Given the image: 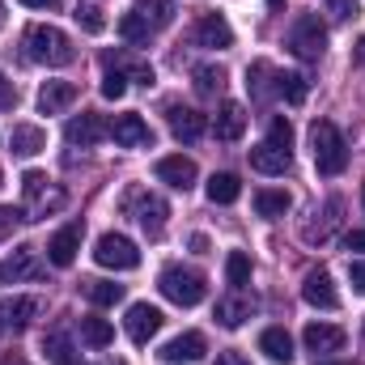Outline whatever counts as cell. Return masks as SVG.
I'll use <instances>...</instances> for the list:
<instances>
[{"instance_id": "49", "label": "cell", "mask_w": 365, "mask_h": 365, "mask_svg": "<svg viewBox=\"0 0 365 365\" xmlns=\"http://www.w3.org/2000/svg\"><path fill=\"white\" fill-rule=\"evenodd\" d=\"M21 4H26V9H56L60 0H21Z\"/></svg>"}, {"instance_id": "56", "label": "cell", "mask_w": 365, "mask_h": 365, "mask_svg": "<svg viewBox=\"0 0 365 365\" xmlns=\"http://www.w3.org/2000/svg\"><path fill=\"white\" fill-rule=\"evenodd\" d=\"M0 182H4V175H0Z\"/></svg>"}, {"instance_id": "14", "label": "cell", "mask_w": 365, "mask_h": 365, "mask_svg": "<svg viewBox=\"0 0 365 365\" xmlns=\"http://www.w3.org/2000/svg\"><path fill=\"white\" fill-rule=\"evenodd\" d=\"M195 43L225 51V47H234V30H230V21H225L221 13H200V21H195Z\"/></svg>"}, {"instance_id": "5", "label": "cell", "mask_w": 365, "mask_h": 365, "mask_svg": "<svg viewBox=\"0 0 365 365\" xmlns=\"http://www.w3.org/2000/svg\"><path fill=\"white\" fill-rule=\"evenodd\" d=\"M93 259H98L102 268H115V272L140 268V251H136V242L123 238V234H102V238L93 242Z\"/></svg>"}, {"instance_id": "20", "label": "cell", "mask_w": 365, "mask_h": 365, "mask_svg": "<svg viewBox=\"0 0 365 365\" xmlns=\"http://www.w3.org/2000/svg\"><path fill=\"white\" fill-rule=\"evenodd\" d=\"M340 212H344V200H327V204H323V212L314 208V221L302 230V234H306V242H327V238H331V230L340 225Z\"/></svg>"}, {"instance_id": "41", "label": "cell", "mask_w": 365, "mask_h": 365, "mask_svg": "<svg viewBox=\"0 0 365 365\" xmlns=\"http://www.w3.org/2000/svg\"><path fill=\"white\" fill-rule=\"evenodd\" d=\"M21 221H30L21 208H13V204H0V238H9V234L21 225Z\"/></svg>"}, {"instance_id": "37", "label": "cell", "mask_w": 365, "mask_h": 365, "mask_svg": "<svg viewBox=\"0 0 365 365\" xmlns=\"http://www.w3.org/2000/svg\"><path fill=\"white\" fill-rule=\"evenodd\" d=\"M119 34H123L128 43H149V38H153V26H149L140 13H123V17H119Z\"/></svg>"}, {"instance_id": "50", "label": "cell", "mask_w": 365, "mask_h": 365, "mask_svg": "<svg viewBox=\"0 0 365 365\" xmlns=\"http://www.w3.org/2000/svg\"><path fill=\"white\" fill-rule=\"evenodd\" d=\"M353 60H357V64H361V68H365V34H361V38H357V47H353Z\"/></svg>"}, {"instance_id": "22", "label": "cell", "mask_w": 365, "mask_h": 365, "mask_svg": "<svg viewBox=\"0 0 365 365\" xmlns=\"http://www.w3.org/2000/svg\"><path fill=\"white\" fill-rule=\"evenodd\" d=\"M77 102V86L73 81H47L43 90H38V110L43 115H60V110H68Z\"/></svg>"}, {"instance_id": "29", "label": "cell", "mask_w": 365, "mask_h": 365, "mask_svg": "<svg viewBox=\"0 0 365 365\" xmlns=\"http://www.w3.org/2000/svg\"><path fill=\"white\" fill-rule=\"evenodd\" d=\"M276 93L289 102V106H302L306 93H310V81L302 73H276Z\"/></svg>"}, {"instance_id": "40", "label": "cell", "mask_w": 365, "mask_h": 365, "mask_svg": "<svg viewBox=\"0 0 365 365\" xmlns=\"http://www.w3.org/2000/svg\"><path fill=\"white\" fill-rule=\"evenodd\" d=\"M268 140H272L276 149H293V123L276 115L272 123H268Z\"/></svg>"}, {"instance_id": "10", "label": "cell", "mask_w": 365, "mask_h": 365, "mask_svg": "<svg viewBox=\"0 0 365 365\" xmlns=\"http://www.w3.org/2000/svg\"><path fill=\"white\" fill-rule=\"evenodd\" d=\"M81 234H86L81 221H68L64 230H56V234L47 238V259H51L56 268H68V264L77 259V251H81Z\"/></svg>"}, {"instance_id": "51", "label": "cell", "mask_w": 365, "mask_h": 365, "mask_svg": "<svg viewBox=\"0 0 365 365\" xmlns=\"http://www.w3.org/2000/svg\"><path fill=\"white\" fill-rule=\"evenodd\" d=\"M0 365H30V361H26V357H4Z\"/></svg>"}, {"instance_id": "35", "label": "cell", "mask_w": 365, "mask_h": 365, "mask_svg": "<svg viewBox=\"0 0 365 365\" xmlns=\"http://www.w3.org/2000/svg\"><path fill=\"white\" fill-rule=\"evenodd\" d=\"M86 297L93 306H115V302H123V284H115V280H86Z\"/></svg>"}, {"instance_id": "25", "label": "cell", "mask_w": 365, "mask_h": 365, "mask_svg": "<svg viewBox=\"0 0 365 365\" xmlns=\"http://www.w3.org/2000/svg\"><path fill=\"white\" fill-rule=\"evenodd\" d=\"M38 310H43V302H38V297H13V302H9V310H4V327L26 331V327L38 319Z\"/></svg>"}, {"instance_id": "1", "label": "cell", "mask_w": 365, "mask_h": 365, "mask_svg": "<svg viewBox=\"0 0 365 365\" xmlns=\"http://www.w3.org/2000/svg\"><path fill=\"white\" fill-rule=\"evenodd\" d=\"M310 149H314V170L327 175V179L349 166V145H344L340 128L327 123V119H314V128H310Z\"/></svg>"}, {"instance_id": "6", "label": "cell", "mask_w": 365, "mask_h": 365, "mask_svg": "<svg viewBox=\"0 0 365 365\" xmlns=\"http://www.w3.org/2000/svg\"><path fill=\"white\" fill-rule=\"evenodd\" d=\"M64 136H68V145L93 149L98 140H106V136H110V123H106V115H98V110H81V115H73V119H68Z\"/></svg>"}, {"instance_id": "53", "label": "cell", "mask_w": 365, "mask_h": 365, "mask_svg": "<svg viewBox=\"0 0 365 365\" xmlns=\"http://www.w3.org/2000/svg\"><path fill=\"white\" fill-rule=\"evenodd\" d=\"M314 365H336V361H314ZM344 365H349V361H344Z\"/></svg>"}, {"instance_id": "23", "label": "cell", "mask_w": 365, "mask_h": 365, "mask_svg": "<svg viewBox=\"0 0 365 365\" xmlns=\"http://www.w3.org/2000/svg\"><path fill=\"white\" fill-rule=\"evenodd\" d=\"M9 149H13L17 158H34V153H43V149H47V132H43V128H34V123H17V128H13V136H9Z\"/></svg>"}, {"instance_id": "26", "label": "cell", "mask_w": 365, "mask_h": 365, "mask_svg": "<svg viewBox=\"0 0 365 365\" xmlns=\"http://www.w3.org/2000/svg\"><path fill=\"white\" fill-rule=\"evenodd\" d=\"M259 353L268 357V361H293V340H289V331L284 327H268L264 336H259Z\"/></svg>"}, {"instance_id": "3", "label": "cell", "mask_w": 365, "mask_h": 365, "mask_svg": "<svg viewBox=\"0 0 365 365\" xmlns=\"http://www.w3.org/2000/svg\"><path fill=\"white\" fill-rule=\"evenodd\" d=\"M158 289H162V297L166 302H175V306H200L204 302V293H208V280L200 272H191V268H166V272L158 276Z\"/></svg>"}, {"instance_id": "9", "label": "cell", "mask_w": 365, "mask_h": 365, "mask_svg": "<svg viewBox=\"0 0 365 365\" xmlns=\"http://www.w3.org/2000/svg\"><path fill=\"white\" fill-rule=\"evenodd\" d=\"M110 140L123 149H153V132L140 115H115L110 119Z\"/></svg>"}, {"instance_id": "15", "label": "cell", "mask_w": 365, "mask_h": 365, "mask_svg": "<svg viewBox=\"0 0 365 365\" xmlns=\"http://www.w3.org/2000/svg\"><path fill=\"white\" fill-rule=\"evenodd\" d=\"M132 204H136V221H140V230H145L149 238H162V234H166V217H170L166 200H158V195H136Z\"/></svg>"}, {"instance_id": "46", "label": "cell", "mask_w": 365, "mask_h": 365, "mask_svg": "<svg viewBox=\"0 0 365 365\" xmlns=\"http://www.w3.org/2000/svg\"><path fill=\"white\" fill-rule=\"evenodd\" d=\"M344 247H349V251H365V230H353V234L344 238Z\"/></svg>"}, {"instance_id": "36", "label": "cell", "mask_w": 365, "mask_h": 365, "mask_svg": "<svg viewBox=\"0 0 365 365\" xmlns=\"http://www.w3.org/2000/svg\"><path fill=\"white\" fill-rule=\"evenodd\" d=\"M47 357H51V365H86L81 361V353H73V344H68L64 331L47 336Z\"/></svg>"}, {"instance_id": "30", "label": "cell", "mask_w": 365, "mask_h": 365, "mask_svg": "<svg viewBox=\"0 0 365 365\" xmlns=\"http://www.w3.org/2000/svg\"><path fill=\"white\" fill-rule=\"evenodd\" d=\"M238 195H242L238 175H225V170H221V175H212V179H208V200H212V204H234Z\"/></svg>"}, {"instance_id": "24", "label": "cell", "mask_w": 365, "mask_h": 365, "mask_svg": "<svg viewBox=\"0 0 365 365\" xmlns=\"http://www.w3.org/2000/svg\"><path fill=\"white\" fill-rule=\"evenodd\" d=\"M212 128H217V140H238V136L247 132V110H242L238 102H221Z\"/></svg>"}, {"instance_id": "11", "label": "cell", "mask_w": 365, "mask_h": 365, "mask_svg": "<svg viewBox=\"0 0 365 365\" xmlns=\"http://www.w3.org/2000/svg\"><path fill=\"white\" fill-rule=\"evenodd\" d=\"M302 340H306V349L314 353V361H319V357H331V353H340V349L349 344L344 327H336V323H310Z\"/></svg>"}, {"instance_id": "2", "label": "cell", "mask_w": 365, "mask_h": 365, "mask_svg": "<svg viewBox=\"0 0 365 365\" xmlns=\"http://www.w3.org/2000/svg\"><path fill=\"white\" fill-rule=\"evenodd\" d=\"M26 56L38 60V64L60 68V64H73L77 47H73V38H68L64 30H56V26H30V30H26Z\"/></svg>"}, {"instance_id": "18", "label": "cell", "mask_w": 365, "mask_h": 365, "mask_svg": "<svg viewBox=\"0 0 365 365\" xmlns=\"http://www.w3.org/2000/svg\"><path fill=\"white\" fill-rule=\"evenodd\" d=\"M204 353H208V340H204L200 331H182V336H175V340H170V344H166L158 357H162V361H175V365H179V361H200Z\"/></svg>"}, {"instance_id": "17", "label": "cell", "mask_w": 365, "mask_h": 365, "mask_svg": "<svg viewBox=\"0 0 365 365\" xmlns=\"http://www.w3.org/2000/svg\"><path fill=\"white\" fill-rule=\"evenodd\" d=\"M251 314H255V297H247L242 289H234L230 297L217 302V323H221V327H242Z\"/></svg>"}, {"instance_id": "13", "label": "cell", "mask_w": 365, "mask_h": 365, "mask_svg": "<svg viewBox=\"0 0 365 365\" xmlns=\"http://www.w3.org/2000/svg\"><path fill=\"white\" fill-rule=\"evenodd\" d=\"M166 119H170V132H175V140H200L204 132H208V119L200 115V110H191V106H179V102H170L166 106Z\"/></svg>"}, {"instance_id": "16", "label": "cell", "mask_w": 365, "mask_h": 365, "mask_svg": "<svg viewBox=\"0 0 365 365\" xmlns=\"http://www.w3.org/2000/svg\"><path fill=\"white\" fill-rule=\"evenodd\" d=\"M30 276H43V264L34 259V247H17L0 264V284H17V280H30Z\"/></svg>"}, {"instance_id": "45", "label": "cell", "mask_w": 365, "mask_h": 365, "mask_svg": "<svg viewBox=\"0 0 365 365\" xmlns=\"http://www.w3.org/2000/svg\"><path fill=\"white\" fill-rule=\"evenodd\" d=\"M349 276H353V289H357V293H365V259H357V264L349 268Z\"/></svg>"}, {"instance_id": "48", "label": "cell", "mask_w": 365, "mask_h": 365, "mask_svg": "<svg viewBox=\"0 0 365 365\" xmlns=\"http://www.w3.org/2000/svg\"><path fill=\"white\" fill-rule=\"evenodd\" d=\"M191 251H195V255H204V251H208V238H204V234H195V238H191Z\"/></svg>"}, {"instance_id": "7", "label": "cell", "mask_w": 365, "mask_h": 365, "mask_svg": "<svg viewBox=\"0 0 365 365\" xmlns=\"http://www.w3.org/2000/svg\"><path fill=\"white\" fill-rule=\"evenodd\" d=\"M21 191H26V200H30L34 212H56V208H64V191L51 187V179H47L43 170H26Z\"/></svg>"}, {"instance_id": "39", "label": "cell", "mask_w": 365, "mask_h": 365, "mask_svg": "<svg viewBox=\"0 0 365 365\" xmlns=\"http://www.w3.org/2000/svg\"><path fill=\"white\" fill-rule=\"evenodd\" d=\"M73 17H77V26H81L86 34H102V30H106V21H102V9H98V4H77V9H73Z\"/></svg>"}, {"instance_id": "32", "label": "cell", "mask_w": 365, "mask_h": 365, "mask_svg": "<svg viewBox=\"0 0 365 365\" xmlns=\"http://www.w3.org/2000/svg\"><path fill=\"white\" fill-rule=\"evenodd\" d=\"M289 191H272V187H264V191H255V212L259 217H284L289 212Z\"/></svg>"}, {"instance_id": "27", "label": "cell", "mask_w": 365, "mask_h": 365, "mask_svg": "<svg viewBox=\"0 0 365 365\" xmlns=\"http://www.w3.org/2000/svg\"><path fill=\"white\" fill-rule=\"evenodd\" d=\"M268 81H276V68L268 64V60H255L251 68H247V90H251V98H272L276 86H268Z\"/></svg>"}, {"instance_id": "52", "label": "cell", "mask_w": 365, "mask_h": 365, "mask_svg": "<svg viewBox=\"0 0 365 365\" xmlns=\"http://www.w3.org/2000/svg\"><path fill=\"white\" fill-rule=\"evenodd\" d=\"M268 9H272V13H284V0H268Z\"/></svg>"}, {"instance_id": "44", "label": "cell", "mask_w": 365, "mask_h": 365, "mask_svg": "<svg viewBox=\"0 0 365 365\" xmlns=\"http://www.w3.org/2000/svg\"><path fill=\"white\" fill-rule=\"evenodd\" d=\"M13 102H17V90H13V81L0 73V110H4V106H13Z\"/></svg>"}, {"instance_id": "43", "label": "cell", "mask_w": 365, "mask_h": 365, "mask_svg": "<svg viewBox=\"0 0 365 365\" xmlns=\"http://www.w3.org/2000/svg\"><path fill=\"white\" fill-rule=\"evenodd\" d=\"M327 9H331V17H340V21H349V17H357V13H361V4H357V0H327Z\"/></svg>"}, {"instance_id": "55", "label": "cell", "mask_w": 365, "mask_h": 365, "mask_svg": "<svg viewBox=\"0 0 365 365\" xmlns=\"http://www.w3.org/2000/svg\"><path fill=\"white\" fill-rule=\"evenodd\" d=\"M361 204H365V182H361Z\"/></svg>"}, {"instance_id": "34", "label": "cell", "mask_w": 365, "mask_h": 365, "mask_svg": "<svg viewBox=\"0 0 365 365\" xmlns=\"http://www.w3.org/2000/svg\"><path fill=\"white\" fill-rule=\"evenodd\" d=\"M81 340H86L90 349H106V344L115 340V327H110L106 319H93V314H86V319H81Z\"/></svg>"}, {"instance_id": "38", "label": "cell", "mask_w": 365, "mask_h": 365, "mask_svg": "<svg viewBox=\"0 0 365 365\" xmlns=\"http://www.w3.org/2000/svg\"><path fill=\"white\" fill-rule=\"evenodd\" d=\"M225 280H230L234 289L251 284V255H247V251H230V259H225Z\"/></svg>"}, {"instance_id": "31", "label": "cell", "mask_w": 365, "mask_h": 365, "mask_svg": "<svg viewBox=\"0 0 365 365\" xmlns=\"http://www.w3.org/2000/svg\"><path fill=\"white\" fill-rule=\"evenodd\" d=\"M191 81H195V93L212 98V93H221V86H225V68H221V64H200V68L191 73Z\"/></svg>"}, {"instance_id": "33", "label": "cell", "mask_w": 365, "mask_h": 365, "mask_svg": "<svg viewBox=\"0 0 365 365\" xmlns=\"http://www.w3.org/2000/svg\"><path fill=\"white\" fill-rule=\"evenodd\" d=\"M136 13H140L153 30H162V26L175 21V4H170V0H136Z\"/></svg>"}, {"instance_id": "19", "label": "cell", "mask_w": 365, "mask_h": 365, "mask_svg": "<svg viewBox=\"0 0 365 365\" xmlns=\"http://www.w3.org/2000/svg\"><path fill=\"white\" fill-rule=\"evenodd\" d=\"M195 162L191 158H182V153H170V158H162L158 162V179L170 182V187H179V191H187V187H195Z\"/></svg>"}, {"instance_id": "42", "label": "cell", "mask_w": 365, "mask_h": 365, "mask_svg": "<svg viewBox=\"0 0 365 365\" xmlns=\"http://www.w3.org/2000/svg\"><path fill=\"white\" fill-rule=\"evenodd\" d=\"M102 93L119 102V98L128 93V77H123V73H115V68H106V77H102Z\"/></svg>"}, {"instance_id": "4", "label": "cell", "mask_w": 365, "mask_h": 365, "mask_svg": "<svg viewBox=\"0 0 365 365\" xmlns=\"http://www.w3.org/2000/svg\"><path fill=\"white\" fill-rule=\"evenodd\" d=\"M289 51L297 60H319L327 51V26L319 21V13H302L289 26Z\"/></svg>"}, {"instance_id": "47", "label": "cell", "mask_w": 365, "mask_h": 365, "mask_svg": "<svg viewBox=\"0 0 365 365\" xmlns=\"http://www.w3.org/2000/svg\"><path fill=\"white\" fill-rule=\"evenodd\" d=\"M212 365H251V361H247L242 353H221V357H217Z\"/></svg>"}, {"instance_id": "28", "label": "cell", "mask_w": 365, "mask_h": 365, "mask_svg": "<svg viewBox=\"0 0 365 365\" xmlns=\"http://www.w3.org/2000/svg\"><path fill=\"white\" fill-rule=\"evenodd\" d=\"M102 64L106 68H115V73H123V77H132V81H140V86H153V68L149 64H140V60H128V56H102Z\"/></svg>"}, {"instance_id": "8", "label": "cell", "mask_w": 365, "mask_h": 365, "mask_svg": "<svg viewBox=\"0 0 365 365\" xmlns=\"http://www.w3.org/2000/svg\"><path fill=\"white\" fill-rule=\"evenodd\" d=\"M123 327H128V340H132V344H149V340L162 331V310L149 306V302H136V306H128Z\"/></svg>"}, {"instance_id": "54", "label": "cell", "mask_w": 365, "mask_h": 365, "mask_svg": "<svg viewBox=\"0 0 365 365\" xmlns=\"http://www.w3.org/2000/svg\"><path fill=\"white\" fill-rule=\"evenodd\" d=\"M0 331H4V310H0Z\"/></svg>"}, {"instance_id": "12", "label": "cell", "mask_w": 365, "mask_h": 365, "mask_svg": "<svg viewBox=\"0 0 365 365\" xmlns=\"http://www.w3.org/2000/svg\"><path fill=\"white\" fill-rule=\"evenodd\" d=\"M302 297H306L310 306H319V310H336V306H340V293H336L327 268H310V272H306V280H302Z\"/></svg>"}, {"instance_id": "21", "label": "cell", "mask_w": 365, "mask_h": 365, "mask_svg": "<svg viewBox=\"0 0 365 365\" xmlns=\"http://www.w3.org/2000/svg\"><path fill=\"white\" fill-rule=\"evenodd\" d=\"M289 162H293V153L289 149H276L272 140H264V145L251 149V170H259V175H284Z\"/></svg>"}]
</instances>
